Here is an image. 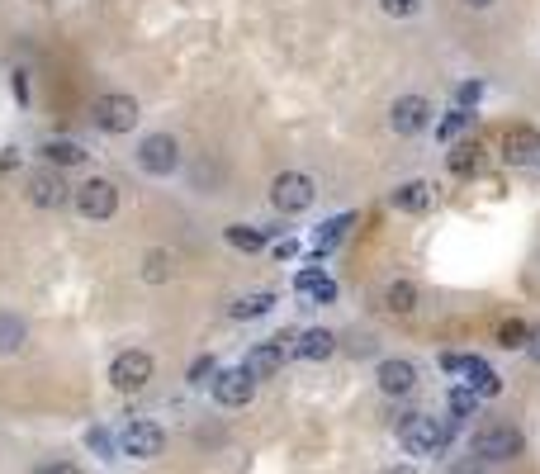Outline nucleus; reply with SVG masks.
Here are the masks:
<instances>
[{"label":"nucleus","instance_id":"nucleus-2","mask_svg":"<svg viewBox=\"0 0 540 474\" xmlns=\"http://www.w3.org/2000/svg\"><path fill=\"white\" fill-rule=\"evenodd\" d=\"M469 451H474V460L479 465H498V460H517L526 451V437L512 427V422H488V427H479L474 432V441H469Z\"/></svg>","mask_w":540,"mask_h":474},{"label":"nucleus","instance_id":"nucleus-37","mask_svg":"<svg viewBox=\"0 0 540 474\" xmlns=\"http://www.w3.org/2000/svg\"><path fill=\"white\" fill-rule=\"evenodd\" d=\"M38 474H86V470H76V465H67V460H57V465H43Z\"/></svg>","mask_w":540,"mask_h":474},{"label":"nucleus","instance_id":"nucleus-8","mask_svg":"<svg viewBox=\"0 0 540 474\" xmlns=\"http://www.w3.org/2000/svg\"><path fill=\"white\" fill-rule=\"evenodd\" d=\"M162 446H166V432H162V422H152V418H133L119 432V451L133 460H157Z\"/></svg>","mask_w":540,"mask_h":474},{"label":"nucleus","instance_id":"nucleus-24","mask_svg":"<svg viewBox=\"0 0 540 474\" xmlns=\"http://www.w3.org/2000/svg\"><path fill=\"white\" fill-rule=\"evenodd\" d=\"M479 162H484V152H479V143H460V147H450V176H474L479 171Z\"/></svg>","mask_w":540,"mask_h":474},{"label":"nucleus","instance_id":"nucleus-29","mask_svg":"<svg viewBox=\"0 0 540 474\" xmlns=\"http://www.w3.org/2000/svg\"><path fill=\"white\" fill-rule=\"evenodd\" d=\"M484 95H488L484 81H460V86H455V110H469V114H474V105H479Z\"/></svg>","mask_w":540,"mask_h":474},{"label":"nucleus","instance_id":"nucleus-19","mask_svg":"<svg viewBox=\"0 0 540 474\" xmlns=\"http://www.w3.org/2000/svg\"><path fill=\"white\" fill-rule=\"evenodd\" d=\"M337 351V332L332 328H308L299 342H294V356L299 361H327Z\"/></svg>","mask_w":540,"mask_h":474},{"label":"nucleus","instance_id":"nucleus-16","mask_svg":"<svg viewBox=\"0 0 540 474\" xmlns=\"http://www.w3.org/2000/svg\"><path fill=\"white\" fill-rule=\"evenodd\" d=\"M351 223H356V214H337V219L318 223V228H313V247H308V266H323V256L351 233Z\"/></svg>","mask_w":540,"mask_h":474},{"label":"nucleus","instance_id":"nucleus-11","mask_svg":"<svg viewBox=\"0 0 540 474\" xmlns=\"http://www.w3.org/2000/svg\"><path fill=\"white\" fill-rule=\"evenodd\" d=\"M29 204L34 209H62V204L72 200V185L62 181V171H53V166H43V171H34L29 176Z\"/></svg>","mask_w":540,"mask_h":474},{"label":"nucleus","instance_id":"nucleus-1","mask_svg":"<svg viewBox=\"0 0 540 474\" xmlns=\"http://www.w3.org/2000/svg\"><path fill=\"white\" fill-rule=\"evenodd\" d=\"M450 427L455 422H436V418H422V413H403V418L394 422V432L398 441H403V451L408 456H446V446H450Z\"/></svg>","mask_w":540,"mask_h":474},{"label":"nucleus","instance_id":"nucleus-15","mask_svg":"<svg viewBox=\"0 0 540 474\" xmlns=\"http://www.w3.org/2000/svg\"><path fill=\"white\" fill-rule=\"evenodd\" d=\"M294 294L308 299V304H337V280L323 266H304V271L294 275Z\"/></svg>","mask_w":540,"mask_h":474},{"label":"nucleus","instance_id":"nucleus-6","mask_svg":"<svg viewBox=\"0 0 540 474\" xmlns=\"http://www.w3.org/2000/svg\"><path fill=\"white\" fill-rule=\"evenodd\" d=\"M152 370H157V365H152V356H147L143 347H128L109 361V384H114L119 394H138V389H147Z\"/></svg>","mask_w":540,"mask_h":474},{"label":"nucleus","instance_id":"nucleus-35","mask_svg":"<svg viewBox=\"0 0 540 474\" xmlns=\"http://www.w3.org/2000/svg\"><path fill=\"white\" fill-rule=\"evenodd\" d=\"M10 91H15L19 105H29V72H15V76H10Z\"/></svg>","mask_w":540,"mask_h":474},{"label":"nucleus","instance_id":"nucleus-18","mask_svg":"<svg viewBox=\"0 0 540 474\" xmlns=\"http://www.w3.org/2000/svg\"><path fill=\"white\" fill-rule=\"evenodd\" d=\"M275 233H280V228H256V223H228V228H223L228 247H237V252H261V247L275 242Z\"/></svg>","mask_w":540,"mask_h":474},{"label":"nucleus","instance_id":"nucleus-3","mask_svg":"<svg viewBox=\"0 0 540 474\" xmlns=\"http://www.w3.org/2000/svg\"><path fill=\"white\" fill-rule=\"evenodd\" d=\"M90 119H95L100 133H114V138H119V133H133V124H138L143 114H138V100H133V95L105 91L95 105H90Z\"/></svg>","mask_w":540,"mask_h":474},{"label":"nucleus","instance_id":"nucleus-31","mask_svg":"<svg viewBox=\"0 0 540 474\" xmlns=\"http://www.w3.org/2000/svg\"><path fill=\"white\" fill-rule=\"evenodd\" d=\"M214 375H218L214 356H195V365H190V384H195V389H204V384H214Z\"/></svg>","mask_w":540,"mask_h":474},{"label":"nucleus","instance_id":"nucleus-33","mask_svg":"<svg viewBox=\"0 0 540 474\" xmlns=\"http://www.w3.org/2000/svg\"><path fill=\"white\" fill-rule=\"evenodd\" d=\"M86 446L95 451V456H114V437H109V427H90Z\"/></svg>","mask_w":540,"mask_h":474},{"label":"nucleus","instance_id":"nucleus-14","mask_svg":"<svg viewBox=\"0 0 540 474\" xmlns=\"http://www.w3.org/2000/svg\"><path fill=\"white\" fill-rule=\"evenodd\" d=\"M209 389H214V399L223 403V408H247L256 394V384L242 375V365H237V370H218Z\"/></svg>","mask_w":540,"mask_h":474},{"label":"nucleus","instance_id":"nucleus-12","mask_svg":"<svg viewBox=\"0 0 540 474\" xmlns=\"http://www.w3.org/2000/svg\"><path fill=\"white\" fill-rule=\"evenodd\" d=\"M285 342L289 337H270V342H256L252 351H247V361H242V375L247 380H270V375H280L285 370Z\"/></svg>","mask_w":540,"mask_h":474},{"label":"nucleus","instance_id":"nucleus-13","mask_svg":"<svg viewBox=\"0 0 540 474\" xmlns=\"http://www.w3.org/2000/svg\"><path fill=\"white\" fill-rule=\"evenodd\" d=\"M503 162L507 166H536L540 162V133L526 124H512L503 133Z\"/></svg>","mask_w":540,"mask_h":474},{"label":"nucleus","instance_id":"nucleus-26","mask_svg":"<svg viewBox=\"0 0 540 474\" xmlns=\"http://www.w3.org/2000/svg\"><path fill=\"white\" fill-rule=\"evenodd\" d=\"M143 280L147 285H166V280H171V252H166V247H152V252L143 256Z\"/></svg>","mask_w":540,"mask_h":474},{"label":"nucleus","instance_id":"nucleus-5","mask_svg":"<svg viewBox=\"0 0 540 474\" xmlns=\"http://www.w3.org/2000/svg\"><path fill=\"white\" fill-rule=\"evenodd\" d=\"M72 204H76L81 219L105 223V219H114V209H119V185L105 181V176H90L86 185H76L72 190Z\"/></svg>","mask_w":540,"mask_h":474},{"label":"nucleus","instance_id":"nucleus-25","mask_svg":"<svg viewBox=\"0 0 540 474\" xmlns=\"http://www.w3.org/2000/svg\"><path fill=\"white\" fill-rule=\"evenodd\" d=\"M384 304H389L394 313H413L417 309V285L413 280H389V285H384Z\"/></svg>","mask_w":540,"mask_h":474},{"label":"nucleus","instance_id":"nucleus-7","mask_svg":"<svg viewBox=\"0 0 540 474\" xmlns=\"http://www.w3.org/2000/svg\"><path fill=\"white\" fill-rule=\"evenodd\" d=\"M313 200H318V185H313V176H304V171H280L275 185H270V204H275L280 214H304Z\"/></svg>","mask_w":540,"mask_h":474},{"label":"nucleus","instance_id":"nucleus-32","mask_svg":"<svg viewBox=\"0 0 540 474\" xmlns=\"http://www.w3.org/2000/svg\"><path fill=\"white\" fill-rule=\"evenodd\" d=\"M379 10L389 19H413L422 10V0H379Z\"/></svg>","mask_w":540,"mask_h":474},{"label":"nucleus","instance_id":"nucleus-9","mask_svg":"<svg viewBox=\"0 0 540 474\" xmlns=\"http://www.w3.org/2000/svg\"><path fill=\"white\" fill-rule=\"evenodd\" d=\"M389 128L398 138H413L422 128H432V100L427 95H398L389 105Z\"/></svg>","mask_w":540,"mask_h":474},{"label":"nucleus","instance_id":"nucleus-34","mask_svg":"<svg viewBox=\"0 0 540 474\" xmlns=\"http://www.w3.org/2000/svg\"><path fill=\"white\" fill-rule=\"evenodd\" d=\"M270 252H275V261H294V256L304 252V247H299V237H275V242H270Z\"/></svg>","mask_w":540,"mask_h":474},{"label":"nucleus","instance_id":"nucleus-36","mask_svg":"<svg viewBox=\"0 0 540 474\" xmlns=\"http://www.w3.org/2000/svg\"><path fill=\"white\" fill-rule=\"evenodd\" d=\"M19 157H24L19 147H5V152H0V176H10V171L19 166Z\"/></svg>","mask_w":540,"mask_h":474},{"label":"nucleus","instance_id":"nucleus-20","mask_svg":"<svg viewBox=\"0 0 540 474\" xmlns=\"http://www.w3.org/2000/svg\"><path fill=\"white\" fill-rule=\"evenodd\" d=\"M38 157L53 166V171H62V166H81V162H86V147L72 143V138H48V143H38Z\"/></svg>","mask_w":540,"mask_h":474},{"label":"nucleus","instance_id":"nucleus-28","mask_svg":"<svg viewBox=\"0 0 540 474\" xmlns=\"http://www.w3.org/2000/svg\"><path fill=\"white\" fill-rule=\"evenodd\" d=\"M526 337H531V328H526L522 318H507L503 328H498V347H507V351H522V347H526Z\"/></svg>","mask_w":540,"mask_h":474},{"label":"nucleus","instance_id":"nucleus-22","mask_svg":"<svg viewBox=\"0 0 540 474\" xmlns=\"http://www.w3.org/2000/svg\"><path fill=\"white\" fill-rule=\"evenodd\" d=\"M427 204H432V185L427 181H403L394 190V209H403V214H427Z\"/></svg>","mask_w":540,"mask_h":474},{"label":"nucleus","instance_id":"nucleus-40","mask_svg":"<svg viewBox=\"0 0 540 474\" xmlns=\"http://www.w3.org/2000/svg\"><path fill=\"white\" fill-rule=\"evenodd\" d=\"M469 10H488V5H493V0H465Z\"/></svg>","mask_w":540,"mask_h":474},{"label":"nucleus","instance_id":"nucleus-30","mask_svg":"<svg viewBox=\"0 0 540 474\" xmlns=\"http://www.w3.org/2000/svg\"><path fill=\"white\" fill-rule=\"evenodd\" d=\"M469 119H474V114H469V110H450L446 119L436 124V138H441V143H450L455 133H465V128H469Z\"/></svg>","mask_w":540,"mask_h":474},{"label":"nucleus","instance_id":"nucleus-27","mask_svg":"<svg viewBox=\"0 0 540 474\" xmlns=\"http://www.w3.org/2000/svg\"><path fill=\"white\" fill-rule=\"evenodd\" d=\"M446 408H450V422H465V418L479 413V394L460 384V389H450V394H446Z\"/></svg>","mask_w":540,"mask_h":474},{"label":"nucleus","instance_id":"nucleus-10","mask_svg":"<svg viewBox=\"0 0 540 474\" xmlns=\"http://www.w3.org/2000/svg\"><path fill=\"white\" fill-rule=\"evenodd\" d=\"M138 166H143L147 176H171L180 166V143L171 133H147L143 143H138Z\"/></svg>","mask_w":540,"mask_h":474},{"label":"nucleus","instance_id":"nucleus-38","mask_svg":"<svg viewBox=\"0 0 540 474\" xmlns=\"http://www.w3.org/2000/svg\"><path fill=\"white\" fill-rule=\"evenodd\" d=\"M384 474H417V470H413V465H389Z\"/></svg>","mask_w":540,"mask_h":474},{"label":"nucleus","instance_id":"nucleus-39","mask_svg":"<svg viewBox=\"0 0 540 474\" xmlns=\"http://www.w3.org/2000/svg\"><path fill=\"white\" fill-rule=\"evenodd\" d=\"M455 474H479V465H474V460H465V465H460Z\"/></svg>","mask_w":540,"mask_h":474},{"label":"nucleus","instance_id":"nucleus-23","mask_svg":"<svg viewBox=\"0 0 540 474\" xmlns=\"http://www.w3.org/2000/svg\"><path fill=\"white\" fill-rule=\"evenodd\" d=\"M24 342H29L24 318H19V313H0V356H15Z\"/></svg>","mask_w":540,"mask_h":474},{"label":"nucleus","instance_id":"nucleus-21","mask_svg":"<svg viewBox=\"0 0 540 474\" xmlns=\"http://www.w3.org/2000/svg\"><path fill=\"white\" fill-rule=\"evenodd\" d=\"M270 309H275V294H270V290H252V294H242V299H233L228 318H233V323H252V318H266Z\"/></svg>","mask_w":540,"mask_h":474},{"label":"nucleus","instance_id":"nucleus-4","mask_svg":"<svg viewBox=\"0 0 540 474\" xmlns=\"http://www.w3.org/2000/svg\"><path fill=\"white\" fill-rule=\"evenodd\" d=\"M441 370H450V375H465V389H474L479 399L503 394V375H498L484 356H460V351H450V356H441Z\"/></svg>","mask_w":540,"mask_h":474},{"label":"nucleus","instance_id":"nucleus-17","mask_svg":"<svg viewBox=\"0 0 540 474\" xmlns=\"http://www.w3.org/2000/svg\"><path fill=\"white\" fill-rule=\"evenodd\" d=\"M375 384L384 389V394H413V384H417V365L413 361H403V356H389V361H379L375 370Z\"/></svg>","mask_w":540,"mask_h":474}]
</instances>
